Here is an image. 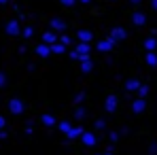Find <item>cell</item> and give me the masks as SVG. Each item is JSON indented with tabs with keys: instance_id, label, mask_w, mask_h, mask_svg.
<instances>
[{
	"instance_id": "1",
	"label": "cell",
	"mask_w": 157,
	"mask_h": 155,
	"mask_svg": "<svg viewBox=\"0 0 157 155\" xmlns=\"http://www.w3.org/2000/svg\"><path fill=\"white\" fill-rule=\"evenodd\" d=\"M9 110H11L13 115H24V110H26V104L21 102L19 98H11V100H9Z\"/></svg>"
},
{
	"instance_id": "2",
	"label": "cell",
	"mask_w": 157,
	"mask_h": 155,
	"mask_svg": "<svg viewBox=\"0 0 157 155\" xmlns=\"http://www.w3.org/2000/svg\"><path fill=\"white\" fill-rule=\"evenodd\" d=\"M108 38H113L115 43H121V41H125V38H128V30H125V28H121V26L110 28V36H108Z\"/></svg>"
},
{
	"instance_id": "3",
	"label": "cell",
	"mask_w": 157,
	"mask_h": 155,
	"mask_svg": "<svg viewBox=\"0 0 157 155\" xmlns=\"http://www.w3.org/2000/svg\"><path fill=\"white\" fill-rule=\"evenodd\" d=\"M21 30H24V28L19 26V19H11V21L4 26V32H6L9 36H17V34H21Z\"/></svg>"
},
{
	"instance_id": "4",
	"label": "cell",
	"mask_w": 157,
	"mask_h": 155,
	"mask_svg": "<svg viewBox=\"0 0 157 155\" xmlns=\"http://www.w3.org/2000/svg\"><path fill=\"white\" fill-rule=\"evenodd\" d=\"M117 106H119V98H117L115 94L106 96V100H104V110H106V113H115Z\"/></svg>"
},
{
	"instance_id": "5",
	"label": "cell",
	"mask_w": 157,
	"mask_h": 155,
	"mask_svg": "<svg viewBox=\"0 0 157 155\" xmlns=\"http://www.w3.org/2000/svg\"><path fill=\"white\" fill-rule=\"evenodd\" d=\"M115 45H117V43H115L113 38H102V41L96 45V49H98L100 53H108V51H113V47H115Z\"/></svg>"
},
{
	"instance_id": "6",
	"label": "cell",
	"mask_w": 157,
	"mask_h": 155,
	"mask_svg": "<svg viewBox=\"0 0 157 155\" xmlns=\"http://www.w3.org/2000/svg\"><path fill=\"white\" fill-rule=\"evenodd\" d=\"M49 28H51L53 32H57V34H59V32L64 34L68 26H66V21H64V19H59V17H53L51 21H49Z\"/></svg>"
},
{
	"instance_id": "7",
	"label": "cell",
	"mask_w": 157,
	"mask_h": 155,
	"mask_svg": "<svg viewBox=\"0 0 157 155\" xmlns=\"http://www.w3.org/2000/svg\"><path fill=\"white\" fill-rule=\"evenodd\" d=\"M132 24H134L136 28H142L144 24H147V15L140 13V11H134V13H132Z\"/></svg>"
},
{
	"instance_id": "8",
	"label": "cell",
	"mask_w": 157,
	"mask_h": 155,
	"mask_svg": "<svg viewBox=\"0 0 157 155\" xmlns=\"http://www.w3.org/2000/svg\"><path fill=\"white\" fill-rule=\"evenodd\" d=\"M81 142L89 149V147H96V142H98V138H96V134H91V132H85L83 136H81Z\"/></svg>"
},
{
	"instance_id": "9",
	"label": "cell",
	"mask_w": 157,
	"mask_h": 155,
	"mask_svg": "<svg viewBox=\"0 0 157 155\" xmlns=\"http://www.w3.org/2000/svg\"><path fill=\"white\" fill-rule=\"evenodd\" d=\"M43 43H47V45H55V43H59V36H57V32H53V30H47V32L43 34Z\"/></svg>"
},
{
	"instance_id": "10",
	"label": "cell",
	"mask_w": 157,
	"mask_h": 155,
	"mask_svg": "<svg viewBox=\"0 0 157 155\" xmlns=\"http://www.w3.org/2000/svg\"><path fill=\"white\" fill-rule=\"evenodd\" d=\"M142 87V83H140V79H128L125 81V91L132 94V91H138Z\"/></svg>"
},
{
	"instance_id": "11",
	"label": "cell",
	"mask_w": 157,
	"mask_h": 155,
	"mask_svg": "<svg viewBox=\"0 0 157 155\" xmlns=\"http://www.w3.org/2000/svg\"><path fill=\"white\" fill-rule=\"evenodd\" d=\"M34 51H36V55H38V57H49V55H51V45H47V43H43V45H36V49H34Z\"/></svg>"
},
{
	"instance_id": "12",
	"label": "cell",
	"mask_w": 157,
	"mask_h": 155,
	"mask_svg": "<svg viewBox=\"0 0 157 155\" xmlns=\"http://www.w3.org/2000/svg\"><path fill=\"white\" fill-rule=\"evenodd\" d=\"M81 70H83L85 75L94 70V60H91L89 55H85V57H81Z\"/></svg>"
},
{
	"instance_id": "13",
	"label": "cell",
	"mask_w": 157,
	"mask_h": 155,
	"mask_svg": "<svg viewBox=\"0 0 157 155\" xmlns=\"http://www.w3.org/2000/svg\"><path fill=\"white\" fill-rule=\"evenodd\" d=\"M132 110H134V113H144V110H147V102H144V98H136V100H132Z\"/></svg>"
},
{
	"instance_id": "14",
	"label": "cell",
	"mask_w": 157,
	"mask_h": 155,
	"mask_svg": "<svg viewBox=\"0 0 157 155\" xmlns=\"http://www.w3.org/2000/svg\"><path fill=\"white\" fill-rule=\"evenodd\" d=\"M83 134H85V128H83V126H75L66 136H68V140H75V138H81Z\"/></svg>"
},
{
	"instance_id": "15",
	"label": "cell",
	"mask_w": 157,
	"mask_h": 155,
	"mask_svg": "<svg viewBox=\"0 0 157 155\" xmlns=\"http://www.w3.org/2000/svg\"><path fill=\"white\" fill-rule=\"evenodd\" d=\"M144 49H147V53H151V51H155L157 49V36H149V38H144Z\"/></svg>"
},
{
	"instance_id": "16",
	"label": "cell",
	"mask_w": 157,
	"mask_h": 155,
	"mask_svg": "<svg viewBox=\"0 0 157 155\" xmlns=\"http://www.w3.org/2000/svg\"><path fill=\"white\" fill-rule=\"evenodd\" d=\"M75 49H77V53L81 55V57H85V55H89V53H91V45H89V43H78Z\"/></svg>"
},
{
	"instance_id": "17",
	"label": "cell",
	"mask_w": 157,
	"mask_h": 155,
	"mask_svg": "<svg viewBox=\"0 0 157 155\" xmlns=\"http://www.w3.org/2000/svg\"><path fill=\"white\" fill-rule=\"evenodd\" d=\"M40 121H43L45 128H53V126H57V121H55V117H53L51 113H45V115L40 117Z\"/></svg>"
},
{
	"instance_id": "18",
	"label": "cell",
	"mask_w": 157,
	"mask_h": 155,
	"mask_svg": "<svg viewBox=\"0 0 157 155\" xmlns=\"http://www.w3.org/2000/svg\"><path fill=\"white\" fill-rule=\"evenodd\" d=\"M78 43H91L94 41V34L89 32V30H78Z\"/></svg>"
},
{
	"instance_id": "19",
	"label": "cell",
	"mask_w": 157,
	"mask_h": 155,
	"mask_svg": "<svg viewBox=\"0 0 157 155\" xmlns=\"http://www.w3.org/2000/svg\"><path fill=\"white\" fill-rule=\"evenodd\" d=\"M144 60H147V64H149L151 68H157V53L155 51L147 53V55H144Z\"/></svg>"
},
{
	"instance_id": "20",
	"label": "cell",
	"mask_w": 157,
	"mask_h": 155,
	"mask_svg": "<svg viewBox=\"0 0 157 155\" xmlns=\"http://www.w3.org/2000/svg\"><path fill=\"white\" fill-rule=\"evenodd\" d=\"M57 128H59V132L68 134V132L75 128V126H70V121H68V119H64V121H57Z\"/></svg>"
},
{
	"instance_id": "21",
	"label": "cell",
	"mask_w": 157,
	"mask_h": 155,
	"mask_svg": "<svg viewBox=\"0 0 157 155\" xmlns=\"http://www.w3.org/2000/svg\"><path fill=\"white\" fill-rule=\"evenodd\" d=\"M85 117H87V110H85L83 106H77V110H75V119H77V121H83Z\"/></svg>"
},
{
	"instance_id": "22",
	"label": "cell",
	"mask_w": 157,
	"mask_h": 155,
	"mask_svg": "<svg viewBox=\"0 0 157 155\" xmlns=\"http://www.w3.org/2000/svg\"><path fill=\"white\" fill-rule=\"evenodd\" d=\"M51 51L55 53V55H62V53H66V45H62V43H55V45H51Z\"/></svg>"
},
{
	"instance_id": "23",
	"label": "cell",
	"mask_w": 157,
	"mask_h": 155,
	"mask_svg": "<svg viewBox=\"0 0 157 155\" xmlns=\"http://www.w3.org/2000/svg\"><path fill=\"white\" fill-rule=\"evenodd\" d=\"M21 36H24V38H32V36H34V26H26L21 30Z\"/></svg>"
},
{
	"instance_id": "24",
	"label": "cell",
	"mask_w": 157,
	"mask_h": 155,
	"mask_svg": "<svg viewBox=\"0 0 157 155\" xmlns=\"http://www.w3.org/2000/svg\"><path fill=\"white\" fill-rule=\"evenodd\" d=\"M149 91H151V89H149V85H142V87L138 89V98H147V96H149Z\"/></svg>"
},
{
	"instance_id": "25",
	"label": "cell",
	"mask_w": 157,
	"mask_h": 155,
	"mask_svg": "<svg viewBox=\"0 0 157 155\" xmlns=\"http://www.w3.org/2000/svg\"><path fill=\"white\" fill-rule=\"evenodd\" d=\"M83 102H85V91H78L77 96H75V104H77V106H81Z\"/></svg>"
},
{
	"instance_id": "26",
	"label": "cell",
	"mask_w": 157,
	"mask_h": 155,
	"mask_svg": "<svg viewBox=\"0 0 157 155\" xmlns=\"http://www.w3.org/2000/svg\"><path fill=\"white\" fill-rule=\"evenodd\" d=\"M59 43H62V45H66V47H68V45H72V38H70V36H68V34H62V36H59Z\"/></svg>"
},
{
	"instance_id": "27",
	"label": "cell",
	"mask_w": 157,
	"mask_h": 155,
	"mask_svg": "<svg viewBox=\"0 0 157 155\" xmlns=\"http://www.w3.org/2000/svg\"><path fill=\"white\" fill-rule=\"evenodd\" d=\"M119 136H121V134H119V132H110V134H108V140H110V142H113V145H115V142H117V140H119Z\"/></svg>"
},
{
	"instance_id": "28",
	"label": "cell",
	"mask_w": 157,
	"mask_h": 155,
	"mask_svg": "<svg viewBox=\"0 0 157 155\" xmlns=\"http://www.w3.org/2000/svg\"><path fill=\"white\" fill-rule=\"evenodd\" d=\"M94 126H96V130H104L106 128V121H104V119H96Z\"/></svg>"
},
{
	"instance_id": "29",
	"label": "cell",
	"mask_w": 157,
	"mask_h": 155,
	"mask_svg": "<svg viewBox=\"0 0 157 155\" xmlns=\"http://www.w3.org/2000/svg\"><path fill=\"white\" fill-rule=\"evenodd\" d=\"M26 134H28V136L34 134V121H28V123H26Z\"/></svg>"
},
{
	"instance_id": "30",
	"label": "cell",
	"mask_w": 157,
	"mask_h": 155,
	"mask_svg": "<svg viewBox=\"0 0 157 155\" xmlns=\"http://www.w3.org/2000/svg\"><path fill=\"white\" fill-rule=\"evenodd\" d=\"M59 2H62L64 6H68V9H72V6L77 4V0H59Z\"/></svg>"
},
{
	"instance_id": "31",
	"label": "cell",
	"mask_w": 157,
	"mask_h": 155,
	"mask_svg": "<svg viewBox=\"0 0 157 155\" xmlns=\"http://www.w3.org/2000/svg\"><path fill=\"white\" fill-rule=\"evenodd\" d=\"M70 60H77V62H81V55L77 53V49H72V51H70Z\"/></svg>"
},
{
	"instance_id": "32",
	"label": "cell",
	"mask_w": 157,
	"mask_h": 155,
	"mask_svg": "<svg viewBox=\"0 0 157 155\" xmlns=\"http://www.w3.org/2000/svg\"><path fill=\"white\" fill-rule=\"evenodd\" d=\"M149 155H157V142H153V145L149 147Z\"/></svg>"
},
{
	"instance_id": "33",
	"label": "cell",
	"mask_w": 157,
	"mask_h": 155,
	"mask_svg": "<svg viewBox=\"0 0 157 155\" xmlns=\"http://www.w3.org/2000/svg\"><path fill=\"white\" fill-rule=\"evenodd\" d=\"M4 85H6V75L0 72V87H4Z\"/></svg>"
},
{
	"instance_id": "34",
	"label": "cell",
	"mask_w": 157,
	"mask_h": 155,
	"mask_svg": "<svg viewBox=\"0 0 157 155\" xmlns=\"http://www.w3.org/2000/svg\"><path fill=\"white\" fill-rule=\"evenodd\" d=\"M119 134H121V136H128V134H130V128H128V126H123V128H121V132H119Z\"/></svg>"
},
{
	"instance_id": "35",
	"label": "cell",
	"mask_w": 157,
	"mask_h": 155,
	"mask_svg": "<svg viewBox=\"0 0 157 155\" xmlns=\"http://www.w3.org/2000/svg\"><path fill=\"white\" fill-rule=\"evenodd\" d=\"M4 128H6V119L0 115V130H4Z\"/></svg>"
},
{
	"instance_id": "36",
	"label": "cell",
	"mask_w": 157,
	"mask_h": 155,
	"mask_svg": "<svg viewBox=\"0 0 157 155\" xmlns=\"http://www.w3.org/2000/svg\"><path fill=\"white\" fill-rule=\"evenodd\" d=\"M6 136H9V134H6V132H4V130H0V140H4V138H6Z\"/></svg>"
},
{
	"instance_id": "37",
	"label": "cell",
	"mask_w": 157,
	"mask_h": 155,
	"mask_svg": "<svg viewBox=\"0 0 157 155\" xmlns=\"http://www.w3.org/2000/svg\"><path fill=\"white\" fill-rule=\"evenodd\" d=\"M151 6H153V11H157V0H151Z\"/></svg>"
},
{
	"instance_id": "38",
	"label": "cell",
	"mask_w": 157,
	"mask_h": 155,
	"mask_svg": "<svg viewBox=\"0 0 157 155\" xmlns=\"http://www.w3.org/2000/svg\"><path fill=\"white\" fill-rule=\"evenodd\" d=\"M78 2H81V4H89L91 0H78Z\"/></svg>"
},
{
	"instance_id": "39",
	"label": "cell",
	"mask_w": 157,
	"mask_h": 155,
	"mask_svg": "<svg viewBox=\"0 0 157 155\" xmlns=\"http://www.w3.org/2000/svg\"><path fill=\"white\" fill-rule=\"evenodd\" d=\"M132 4H140V2H142V0H130Z\"/></svg>"
},
{
	"instance_id": "40",
	"label": "cell",
	"mask_w": 157,
	"mask_h": 155,
	"mask_svg": "<svg viewBox=\"0 0 157 155\" xmlns=\"http://www.w3.org/2000/svg\"><path fill=\"white\" fill-rule=\"evenodd\" d=\"M6 2H9V0H0V4H6Z\"/></svg>"
},
{
	"instance_id": "41",
	"label": "cell",
	"mask_w": 157,
	"mask_h": 155,
	"mask_svg": "<svg viewBox=\"0 0 157 155\" xmlns=\"http://www.w3.org/2000/svg\"><path fill=\"white\" fill-rule=\"evenodd\" d=\"M104 155H115V153H108V151H104Z\"/></svg>"
},
{
	"instance_id": "42",
	"label": "cell",
	"mask_w": 157,
	"mask_h": 155,
	"mask_svg": "<svg viewBox=\"0 0 157 155\" xmlns=\"http://www.w3.org/2000/svg\"><path fill=\"white\" fill-rule=\"evenodd\" d=\"M96 155H100V153H96Z\"/></svg>"
}]
</instances>
